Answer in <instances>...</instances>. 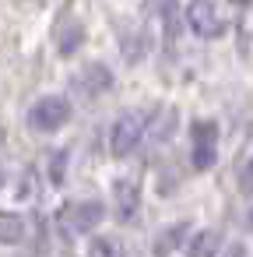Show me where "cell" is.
I'll return each instance as SVG.
<instances>
[{
	"label": "cell",
	"mask_w": 253,
	"mask_h": 257,
	"mask_svg": "<svg viewBox=\"0 0 253 257\" xmlns=\"http://www.w3.org/2000/svg\"><path fill=\"white\" fill-rule=\"evenodd\" d=\"M144 134H148V116H144V113H123V116L113 123V131H109V148H113V155H130V152L141 145Z\"/></svg>",
	"instance_id": "cell-1"
},
{
	"label": "cell",
	"mask_w": 253,
	"mask_h": 257,
	"mask_svg": "<svg viewBox=\"0 0 253 257\" xmlns=\"http://www.w3.org/2000/svg\"><path fill=\"white\" fill-rule=\"evenodd\" d=\"M67 120H71V102H67L64 95H46V99H39V102L29 109V123H32L36 131H43V134L64 127Z\"/></svg>",
	"instance_id": "cell-2"
},
{
	"label": "cell",
	"mask_w": 253,
	"mask_h": 257,
	"mask_svg": "<svg viewBox=\"0 0 253 257\" xmlns=\"http://www.w3.org/2000/svg\"><path fill=\"white\" fill-rule=\"evenodd\" d=\"M190 159H193V169H211L214 159H218V127L211 120H200L193 123L190 131Z\"/></svg>",
	"instance_id": "cell-3"
},
{
	"label": "cell",
	"mask_w": 253,
	"mask_h": 257,
	"mask_svg": "<svg viewBox=\"0 0 253 257\" xmlns=\"http://www.w3.org/2000/svg\"><path fill=\"white\" fill-rule=\"evenodd\" d=\"M102 215H106V208L99 201H74L60 211V222H64L67 236H81V232H92L102 222Z\"/></svg>",
	"instance_id": "cell-4"
},
{
	"label": "cell",
	"mask_w": 253,
	"mask_h": 257,
	"mask_svg": "<svg viewBox=\"0 0 253 257\" xmlns=\"http://www.w3.org/2000/svg\"><path fill=\"white\" fill-rule=\"evenodd\" d=\"M186 22H190V29H193L200 39H218V36L225 32V11H221L218 4H207V0L186 8Z\"/></svg>",
	"instance_id": "cell-5"
},
{
	"label": "cell",
	"mask_w": 253,
	"mask_h": 257,
	"mask_svg": "<svg viewBox=\"0 0 253 257\" xmlns=\"http://www.w3.org/2000/svg\"><path fill=\"white\" fill-rule=\"evenodd\" d=\"M81 39H85L81 22L74 18L71 8H64L60 11V22H57V50H60V57H74V50L81 46Z\"/></svg>",
	"instance_id": "cell-6"
},
{
	"label": "cell",
	"mask_w": 253,
	"mask_h": 257,
	"mask_svg": "<svg viewBox=\"0 0 253 257\" xmlns=\"http://www.w3.org/2000/svg\"><path fill=\"white\" fill-rule=\"evenodd\" d=\"M109 85H113V74H109L102 64H92L88 71L78 74V88H81L85 95H99V92H106Z\"/></svg>",
	"instance_id": "cell-7"
},
{
	"label": "cell",
	"mask_w": 253,
	"mask_h": 257,
	"mask_svg": "<svg viewBox=\"0 0 253 257\" xmlns=\"http://www.w3.org/2000/svg\"><path fill=\"white\" fill-rule=\"evenodd\" d=\"M137 204H141L137 183H130V180L116 183V211H120V218H134L137 215Z\"/></svg>",
	"instance_id": "cell-8"
},
{
	"label": "cell",
	"mask_w": 253,
	"mask_h": 257,
	"mask_svg": "<svg viewBox=\"0 0 253 257\" xmlns=\"http://www.w3.org/2000/svg\"><path fill=\"white\" fill-rule=\"evenodd\" d=\"M218 246H221L218 232H214V229H204V232H197V236L190 239L186 257H214V253H218Z\"/></svg>",
	"instance_id": "cell-9"
},
{
	"label": "cell",
	"mask_w": 253,
	"mask_h": 257,
	"mask_svg": "<svg viewBox=\"0 0 253 257\" xmlns=\"http://www.w3.org/2000/svg\"><path fill=\"white\" fill-rule=\"evenodd\" d=\"M25 239V218L15 211H0V243H22Z\"/></svg>",
	"instance_id": "cell-10"
},
{
	"label": "cell",
	"mask_w": 253,
	"mask_h": 257,
	"mask_svg": "<svg viewBox=\"0 0 253 257\" xmlns=\"http://www.w3.org/2000/svg\"><path fill=\"white\" fill-rule=\"evenodd\" d=\"M172 127H176V113H172V109H165V113H158V116L151 120V127H148V138H151V141H169Z\"/></svg>",
	"instance_id": "cell-11"
},
{
	"label": "cell",
	"mask_w": 253,
	"mask_h": 257,
	"mask_svg": "<svg viewBox=\"0 0 253 257\" xmlns=\"http://www.w3.org/2000/svg\"><path fill=\"white\" fill-rule=\"evenodd\" d=\"M183 236H186V225H183V222H179V225H172L169 232H158V239H155V253H158V257H169Z\"/></svg>",
	"instance_id": "cell-12"
},
{
	"label": "cell",
	"mask_w": 253,
	"mask_h": 257,
	"mask_svg": "<svg viewBox=\"0 0 253 257\" xmlns=\"http://www.w3.org/2000/svg\"><path fill=\"white\" fill-rule=\"evenodd\" d=\"M88 257H123V250H120L116 239H92Z\"/></svg>",
	"instance_id": "cell-13"
},
{
	"label": "cell",
	"mask_w": 253,
	"mask_h": 257,
	"mask_svg": "<svg viewBox=\"0 0 253 257\" xmlns=\"http://www.w3.org/2000/svg\"><path fill=\"white\" fill-rule=\"evenodd\" d=\"M64 162H67V152H57V155L50 159V180H53V183L64 180Z\"/></svg>",
	"instance_id": "cell-14"
},
{
	"label": "cell",
	"mask_w": 253,
	"mask_h": 257,
	"mask_svg": "<svg viewBox=\"0 0 253 257\" xmlns=\"http://www.w3.org/2000/svg\"><path fill=\"white\" fill-rule=\"evenodd\" d=\"M246 187L253 190V162H249V169H246Z\"/></svg>",
	"instance_id": "cell-15"
},
{
	"label": "cell",
	"mask_w": 253,
	"mask_h": 257,
	"mask_svg": "<svg viewBox=\"0 0 253 257\" xmlns=\"http://www.w3.org/2000/svg\"><path fill=\"white\" fill-rule=\"evenodd\" d=\"M0 183H4V169H0Z\"/></svg>",
	"instance_id": "cell-16"
}]
</instances>
